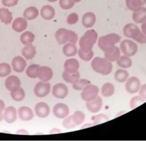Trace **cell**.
Listing matches in <instances>:
<instances>
[{
  "mask_svg": "<svg viewBox=\"0 0 146 141\" xmlns=\"http://www.w3.org/2000/svg\"><path fill=\"white\" fill-rule=\"evenodd\" d=\"M121 39V36L115 33L101 36L98 40V46L105 53H111L115 48V44L119 42Z\"/></svg>",
  "mask_w": 146,
  "mask_h": 141,
  "instance_id": "1",
  "label": "cell"
},
{
  "mask_svg": "<svg viewBox=\"0 0 146 141\" xmlns=\"http://www.w3.org/2000/svg\"><path fill=\"white\" fill-rule=\"evenodd\" d=\"M91 67L96 72L102 75L109 74L112 72L113 65L111 62L105 58L96 57L93 59Z\"/></svg>",
  "mask_w": 146,
  "mask_h": 141,
  "instance_id": "2",
  "label": "cell"
},
{
  "mask_svg": "<svg viewBox=\"0 0 146 141\" xmlns=\"http://www.w3.org/2000/svg\"><path fill=\"white\" fill-rule=\"evenodd\" d=\"M98 36L97 33L94 30H89L86 32L79 41L81 49L84 52H88L91 51L96 42Z\"/></svg>",
  "mask_w": 146,
  "mask_h": 141,
  "instance_id": "3",
  "label": "cell"
},
{
  "mask_svg": "<svg viewBox=\"0 0 146 141\" xmlns=\"http://www.w3.org/2000/svg\"><path fill=\"white\" fill-rule=\"evenodd\" d=\"M55 38L59 45L64 44L67 42L75 44L78 40L77 34L74 32L64 28H60L56 32Z\"/></svg>",
  "mask_w": 146,
  "mask_h": 141,
  "instance_id": "4",
  "label": "cell"
},
{
  "mask_svg": "<svg viewBox=\"0 0 146 141\" xmlns=\"http://www.w3.org/2000/svg\"><path fill=\"white\" fill-rule=\"evenodd\" d=\"M85 119L84 114L80 111H77L74 114L64 120L63 125L65 128L71 129L77 125H81Z\"/></svg>",
  "mask_w": 146,
  "mask_h": 141,
  "instance_id": "5",
  "label": "cell"
},
{
  "mask_svg": "<svg viewBox=\"0 0 146 141\" xmlns=\"http://www.w3.org/2000/svg\"><path fill=\"white\" fill-rule=\"evenodd\" d=\"M99 91V88L97 86L91 84H88L83 89L81 96L84 101H91L97 97Z\"/></svg>",
  "mask_w": 146,
  "mask_h": 141,
  "instance_id": "6",
  "label": "cell"
},
{
  "mask_svg": "<svg viewBox=\"0 0 146 141\" xmlns=\"http://www.w3.org/2000/svg\"><path fill=\"white\" fill-rule=\"evenodd\" d=\"M120 49L125 56L130 57L137 53L138 46L136 43L133 41L125 40L120 43Z\"/></svg>",
  "mask_w": 146,
  "mask_h": 141,
  "instance_id": "7",
  "label": "cell"
},
{
  "mask_svg": "<svg viewBox=\"0 0 146 141\" xmlns=\"http://www.w3.org/2000/svg\"><path fill=\"white\" fill-rule=\"evenodd\" d=\"M141 32L137 26L133 24H126L123 29V33L125 36L132 38L135 41L140 35Z\"/></svg>",
  "mask_w": 146,
  "mask_h": 141,
  "instance_id": "8",
  "label": "cell"
},
{
  "mask_svg": "<svg viewBox=\"0 0 146 141\" xmlns=\"http://www.w3.org/2000/svg\"><path fill=\"white\" fill-rule=\"evenodd\" d=\"M50 91V84L49 83L40 82L35 85L34 92L39 97H45L49 94Z\"/></svg>",
  "mask_w": 146,
  "mask_h": 141,
  "instance_id": "9",
  "label": "cell"
},
{
  "mask_svg": "<svg viewBox=\"0 0 146 141\" xmlns=\"http://www.w3.org/2000/svg\"><path fill=\"white\" fill-rule=\"evenodd\" d=\"M37 74L39 79L44 82L49 81L53 75L52 69L46 66L39 67L37 69Z\"/></svg>",
  "mask_w": 146,
  "mask_h": 141,
  "instance_id": "10",
  "label": "cell"
},
{
  "mask_svg": "<svg viewBox=\"0 0 146 141\" xmlns=\"http://www.w3.org/2000/svg\"><path fill=\"white\" fill-rule=\"evenodd\" d=\"M140 88V81L137 77H130L125 84L126 90L129 93H136L139 90Z\"/></svg>",
  "mask_w": 146,
  "mask_h": 141,
  "instance_id": "11",
  "label": "cell"
},
{
  "mask_svg": "<svg viewBox=\"0 0 146 141\" xmlns=\"http://www.w3.org/2000/svg\"><path fill=\"white\" fill-rule=\"evenodd\" d=\"M52 93L56 98L64 99L68 95V88L64 84H57L53 87Z\"/></svg>",
  "mask_w": 146,
  "mask_h": 141,
  "instance_id": "12",
  "label": "cell"
},
{
  "mask_svg": "<svg viewBox=\"0 0 146 141\" xmlns=\"http://www.w3.org/2000/svg\"><path fill=\"white\" fill-rule=\"evenodd\" d=\"M53 113L56 117L60 119H63L68 116L69 109L68 106L64 103H58L54 107Z\"/></svg>",
  "mask_w": 146,
  "mask_h": 141,
  "instance_id": "13",
  "label": "cell"
},
{
  "mask_svg": "<svg viewBox=\"0 0 146 141\" xmlns=\"http://www.w3.org/2000/svg\"><path fill=\"white\" fill-rule=\"evenodd\" d=\"M20 79L14 75H11L6 79L5 86L7 89L11 92L18 90L21 86Z\"/></svg>",
  "mask_w": 146,
  "mask_h": 141,
  "instance_id": "14",
  "label": "cell"
},
{
  "mask_svg": "<svg viewBox=\"0 0 146 141\" xmlns=\"http://www.w3.org/2000/svg\"><path fill=\"white\" fill-rule=\"evenodd\" d=\"M35 111L36 115L41 118L47 117L50 113L49 105L44 102H40L35 105Z\"/></svg>",
  "mask_w": 146,
  "mask_h": 141,
  "instance_id": "15",
  "label": "cell"
},
{
  "mask_svg": "<svg viewBox=\"0 0 146 141\" xmlns=\"http://www.w3.org/2000/svg\"><path fill=\"white\" fill-rule=\"evenodd\" d=\"M12 65L15 71L17 72H22L24 70L27 65L26 61L21 56L15 57L12 60Z\"/></svg>",
  "mask_w": 146,
  "mask_h": 141,
  "instance_id": "16",
  "label": "cell"
},
{
  "mask_svg": "<svg viewBox=\"0 0 146 141\" xmlns=\"http://www.w3.org/2000/svg\"><path fill=\"white\" fill-rule=\"evenodd\" d=\"M88 109L93 113H96L100 111L102 106V100L101 97L98 96L93 101L87 102L86 103Z\"/></svg>",
  "mask_w": 146,
  "mask_h": 141,
  "instance_id": "17",
  "label": "cell"
},
{
  "mask_svg": "<svg viewBox=\"0 0 146 141\" xmlns=\"http://www.w3.org/2000/svg\"><path fill=\"white\" fill-rule=\"evenodd\" d=\"M65 71L69 73H74L78 71L79 68V63L77 60L74 59L66 60L64 63Z\"/></svg>",
  "mask_w": 146,
  "mask_h": 141,
  "instance_id": "18",
  "label": "cell"
},
{
  "mask_svg": "<svg viewBox=\"0 0 146 141\" xmlns=\"http://www.w3.org/2000/svg\"><path fill=\"white\" fill-rule=\"evenodd\" d=\"M27 26V22L26 19L20 17L14 20L13 23L12 28L15 31L21 32L26 30Z\"/></svg>",
  "mask_w": 146,
  "mask_h": 141,
  "instance_id": "19",
  "label": "cell"
},
{
  "mask_svg": "<svg viewBox=\"0 0 146 141\" xmlns=\"http://www.w3.org/2000/svg\"><path fill=\"white\" fill-rule=\"evenodd\" d=\"M146 0H126V3L129 9L132 11H139L146 4Z\"/></svg>",
  "mask_w": 146,
  "mask_h": 141,
  "instance_id": "20",
  "label": "cell"
},
{
  "mask_svg": "<svg viewBox=\"0 0 146 141\" xmlns=\"http://www.w3.org/2000/svg\"><path fill=\"white\" fill-rule=\"evenodd\" d=\"M18 114L21 120L23 121H30L34 117L32 109L26 106H23L20 108L18 110Z\"/></svg>",
  "mask_w": 146,
  "mask_h": 141,
  "instance_id": "21",
  "label": "cell"
},
{
  "mask_svg": "<svg viewBox=\"0 0 146 141\" xmlns=\"http://www.w3.org/2000/svg\"><path fill=\"white\" fill-rule=\"evenodd\" d=\"M4 118L6 122L11 123L17 119L16 109L13 106H9L5 109Z\"/></svg>",
  "mask_w": 146,
  "mask_h": 141,
  "instance_id": "22",
  "label": "cell"
},
{
  "mask_svg": "<svg viewBox=\"0 0 146 141\" xmlns=\"http://www.w3.org/2000/svg\"><path fill=\"white\" fill-rule=\"evenodd\" d=\"M54 9L49 5H44L41 9V15L45 20H50L54 18Z\"/></svg>",
  "mask_w": 146,
  "mask_h": 141,
  "instance_id": "23",
  "label": "cell"
},
{
  "mask_svg": "<svg viewBox=\"0 0 146 141\" xmlns=\"http://www.w3.org/2000/svg\"><path fill=\"white\" fill-rule=\"evenodd\" d=\"M96 18L94 14L89 12L86 13L82 18V24L86 28H90L94 26L96 22Z\"/></svg>",
  "mask_w": 146,
  "mask_h": 141,
  "instance_id": "24",
  "label": "cell"
},
{
  "mask_svg": "<svg viewBox=\"0 0 146 141\" xmlns=\"http://www.w3.org/2000/svg\"><path fill=\"white\" fill-rule=\"evenodd\" d=\"M132 18L136 23L145 22L146 21V9L142 7L139 11L135 12L133 13Z\"/></svg>",
  "mask_w": 146,
  "mask_h": 141,
  "instance_id": "25",
  "label": "cell"
},
{
  "mask_svg": "<svg viewBox=\"0 0 146 141\" xmlns=\"http://www.w3.org/2000/svg\"><path fill=\"white\" fill-rule=\"evenodd\" d=\"M22 53L25 59H32L36 54V48L32 44H27L23 48Z\"/></svg>",
  "mask_w": 146,
  "mask_h": 141,
  "instance_id": "26",
  "label": "cell"
},
{
  "mask_svg": "<svg viewBox=\"0 0 146 141\" xmlns=\"http://www.w3.org/2000/svg\"><path fill=\"white\" fill-rule=\"evenodd\" d=\"M0 19L1 22L5 24H9L13 20L12 13L7 9L2 8L0 9Z\"/></svg>",
  "mask_w": 146,
  "mask_h": 141,
  "instance_id": "27",
  "label": "cell"
},
{
  "mask_svg": "<svg viewBox=\"0 0 146 141\" xmlns=\"http://www.w3.org/2000/svg\"><path fill=\"white\" fill-rule=\"evenodd\" d=\"M39 13L38 9L35 7L31 6L25 9L24 12L23 16L25 19L31 20L37 18Z\"/></svg>",
  "mask_w": 146,
  "mask_h": 141,
  "instance_id": "28",
  "label": "cell"
},
{
  "mask_svg": "<svg viewBox=\"0 0 146 141\" xmlns=\"http://www.w3.org/2000/svg\"><path fill=\"white\" fill-rule=\"evenodd\" d=\"M63 52L64 54L67 57L74 56L77 53V47L74 43H69L64 45Z\"/></svg>",
  "mask_w": 146,
  "mask_h": 141,
  "instance_id": "29",
  "label": "cell"
},
{
  "mask_svg": "<svg viewBox=\"0 0 146 141\" xmlns=\"http://www.w3.org/2000/svg\"><path fill=\"white\" fill-rule=\"evenodd\" d=\"M62 77L64 80L67 82L74 84L79 80L80 77V73L78 71L74 73H69L64 71L63 73Z\"/></svg>",
  "mask_w": 146,
  "mask_h": 141,
  "instance_id": "30",
  "label": "cell"
},
{
  "mask_svg": "<svg viewBox=\"0 0 146 141\" xmlns=\"http://www.w3.org/2000/svg\"><path fill=\"white\" fill-rule=\"evenodd\" d=\"M115 87L112 84L106 83L102 87L101 94L105 97H109L114 94Z\"/></svg>",
  "mask_w": 146,
  "mask_h": 141,
  "instance_id": "31",
  "label": "cell"
},
{
  "mask_svg": "<svg viewBox=\"0 0 146 141\" xmlns=\"http://www.w3.org/2000/svg\"><path fill=\"white\" fill-rule=\"evenodd\" d=\"M34 34L31 32H25L21 35V42L24 45L31 44L34 41Z\"/></svg>",
  "mask_w": 146,
  "mask_h": 141,
  "instance_id": "32",
  "label": "cell"
},
{
  "mask_svg": "<svg viewBox=\"0 0 146 141\" xmlns=\"http://www.w3.org/2000/svg\"><path fill=\"white\" fill-rule=\"evenodd\" d=\"M129 77L128 72L125 70L119 69L115 74V78L119 82L123 83L125 82Z\"/></svg>",
  "mask_w": 146,
  "mask_h": 141,
  "instance_id": "33",
  "label": "cell"
},
{
  "mask_svg": "<svg viewBox=\"0 0 146 141\" xmlns=\"http://www.w3.org/2000/svg\"><path fill=\"white\" fill-rule=\"evenodd\" d=\"M120 50L117 46H116L113 51L111 53H105V58L110 62H114L117 61L120 57Z\"/></svg>",
  "mask_w": 146,
  "mask_h": 141,
  "instance_id": "34",
  "label": "cell"
},
{
  "mask_svg": "<svg viewBox=\"0 0 146 141\" xmlns=\"http://www.w3.org/2000/svg\"><path fill=\"white\" fill-rule=\"evenodd\" d=\"M117 64L121 68H127L132 66V61L127 56L123 55L117 60Z\"/></svg>",
  "mask_w": 146,
  "mask_h": 141,
  "instance_id": "35",
  "label": "cell"
},
{
  "mask_svg": "<svg viewBox=\"0 0 146 141\" xmlns=\"http://www.w3.org/2000/svg\"><path fill=\"white\" fill-rule=\"evenodd\" d=\"M11 94L13 99L16 101H22L25 96L24 91L21 87L16 90L11 92Z\"/></svg>",
  "mask_w": 146,
  "mask_h": 141,
  "instance_id": "36",
  "label": "cell"
},
{
  "mask_svg": "<svg viewBox=\"0 0 146 141\" xmlns=\"http://www.w3.org/2000/svg\"><path fill=\"white\" fill-rule=\"evenodd\" d=\"M40 67L38 65L33 64L30 65L26 70V74L28 77L31 78H36L37 76V70Z\"/></svg>",
  "mask_w": 146,
  "mask_h": 141,
  "instance_id": "37",
  "label": "cell"
},
{
  "mask_svg": "<svg viewBox=\"0 0 146 141\" xmlns=\"http://www.w3.org/2000/svg\"><path fill=\"white\" fill-rule=\"evenodd\" d=\"M145 100L141 96H136L133 97L130 101V108L135 109L145 103Z\"/></svg>",
  "mask_w": 146,
  "mask_h": 141,
  "instance_id": "38",
  "label": "cell"
},
{
  "mask_svg": "<svg viewBox=\"0 0 146 141\" xmlns=\"http://www.w3.org/2000/svg\"><path fill=\"white\" fill-rule=\"evenodd\" d=\"M11 71V68L9 64H0V77H5L8 76Z\"/></svg>",
  "mask_w": 146,
  "mask_h": 141,
  "instance_id": "39",
  "label": "cell"
},
{
  "mask_svg": "<svg viewBox=\"0 0 146 141\" xmlns=\"http://www.w3.org/2000/svg\"><path fill=\"white\" fill-rule=\"evenodd\" d=\"M89 84H91V82L85 79H81L73 84V87L76 90H82L86 86Z\"/></svg>",
  "mask_w": 146,
  "mask_h": 141,
  "instance_id": "40",
  "label": "cell"
},
{
  "mask_svg": "<svg viewBox=\"0 0 146 141\" xmlns=\"http://www.w3.org/2000/svg\"><path fill=\"white\" fill-rule=\"evenodd\" d=\"M92 120L94 121V125H97L99 124L108 121H109V119L105 115L100 114L93 117Z\"/></svg>",
  "mask_w": 146,
  "mask_h": 141,
  "instance_id": "41",
  "label": "cell"
},
{
  "mask_svg": "<svg viewBox=\"0 0 146 141\" xmlns=\"http://www.w3.org/2000/svg\"><path fill=\"white\" fill-rule=\"evenodd\" d=\"M78 54L80 58L86 61H90L94 55V52L92 50L88 52H84L81 49L78 50Z\"/></svg>",
  "mask_w": 146,
  "mask_h": 141,
  "instance_id": "42",
  "label": "cell"
},
{
  "mask_svg": "<svg viewBox=\"0 0 146 141\" xmlns=\"http://www.w3.org/2000/svg\"><path fill=\"white\" fill-rule=\"evenodd\" d=\"M59 3L60 7L65 10L71 9L75 4L72 0H60Z\"/></svg>",
  "mask_w": 146,
  "mask_h": 141,
  "instance_id": "43",
  "label": "cell"
},
{
  "mask_svg": "<svg viewBox=\"0 0 146 141\" xmlns=\"http://www.w3.org/2000/svg\"><path fill=\"white\" fill-rule=\"evenodd\" d=\"M78 20V15L77 14L72 13L68 15L67 19V22L68 24L72 25L76 23Z\"/></svg>",
  "mask_w": 146,
  "mask_h": 141,
  "instance_id": "44",
  "label": "cell"
},
{
  "mask_svg": "<svg viewBox=\"0 0 146 141\" xmlns=\"http://www.w3.org/2000/svg\"><path fill=\"white\" fill-rule=\"evenodd\" d=\"M18 0H2V3L5 7H13L18 4Z\"/></svg>",
  "mask_w": 146,
  "mask_h": 141,
  "instance_id": "45",
  "label": "cell"
},
{
  "mask_svg": "<svg viewBox=\"0 0 146 141\" xmlns=\"http://www.w3.org/2000/svg\"><path fill=\"white\" fill-rule=\"evenodd\" d=\"M139 94L142 98L146 99V84L141 86V90L139 92Z\"/></svg>",
  "mask_w": 146,
  "mask_h": 141,
  "instance_id": "46",
  "label": "cell"
},
{
  "mask_svg": "<svg viewBox=\"0 0 146 141\" xmlns=\"http://www.w3.org/2000/svg\"><path fill=\"white\" fill-rule=\"evenodd\" d=\"M5 108V103L3 101L0 99V113H2Z\"/></svg>",
  "mask_w": 146,
  "mask_h": 141,
  "instance_id": "47",
  "label": "cell"
},
{
  "mask_svg": "<svg viewBox=\"0 0 146 141\" xmlns=\"http://www.w3.org/2000/svg\"><path fill=\"white\" fill-rule=\"evenodd\" d=\"M142 32H144V33L145 34H146V32H145V23L144 24H142Z\"/></svg>",
  "mask_w": 146,
  "mask_h": 141,
  "instance_id": "48",
  "label": "cell"
},
{
  "mask_svg": "<svg viewBox=\"0 0 146 141\" xmlns=\"http://www.w3.org/2000/svg\"><path fill=\"white\" fill-rule=\"evenodd\" d=\"M3 115L2 113H0V122L3 120Z\"/></svg>",
  "mask_w": 146,
  "mask_h": 141,
  "instance_id": "49",
  "label": "cell"
},
{
  "mask_svg": "<svg viewBox=\"0 0 146 141\" xmlns=\"http://www.w3.org/2000/svg\"><path fill=\"white\" fill-rule=\"evenodd\" d=\"M48 1L50 2H54L56 1L57 0H47Z\"/></svg>",
  "mask_w": 146,
  "mask_h": 141,
  "instance_id": "50",
  "label": "cell"
},
{
  "mask_svg": "<svg viewBox=\"0 0 146 141\" xmlns=\"http://www.w3.org/2000/svg\"><path fill=\"white\" fill-rule=\"evenodd\" d=\"M73 2L74 3H78L81 1V0H72Z\"/></svg>",
  "mask_w": 146,
  "mask_h": 141,
  "instance_id": "51",
  "label": "cell"
}]
</instances>
